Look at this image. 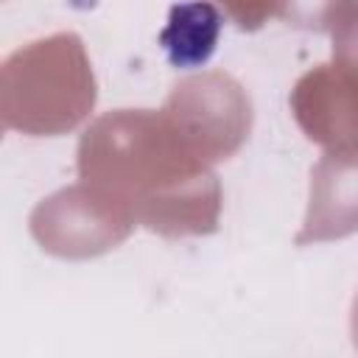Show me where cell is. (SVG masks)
I'll return each mask as SVG.
<instances>
[{
  "label": "cell",
  "mask_w": 358,
  "mask_h": 358,
  "mask_svg": "<svg viewBox=\"0 0 358 358\" xmlns=\"http://www.w3.org/2000/svg\"><path fill=\"white\" fill-rule=\"evenodd\" d=\"M78 179L117 201L131 218L162 235H213L221 218V182L162 109H115L78 140Z\"/></svg>",
  "instance_id": "obj_1"
},
{
  "label": "cell",
  "mask_w": 358,
  "mask_h": 358,
  "mask_svg": "<svg viewBox=\"0 0 358 358\" xmlns=\"http://www.w3.org/2000/svg\"><path fill=\"white\" fill-rule=\"evenodd\" d=\"M95 98V73L81 36L73 31L17 48L0 67V120L8 131L67 134L90 117Z\"/></svg>",
  "instance_id": "obj_2"
},
{
  "label": "cell",
  "mask_w": 358,
  "mask_h": 358,
  "mask_svg": "<svg viewBox=\"0 0 358 358\" xmlns=\"http://www.w3.org/2000/svg\"><path fill=\"white\" fill-rule=\"evenodd\" d=\"M162 112L207 165L238 154L252 131V101L241 81L224 70L193 73L173 84Z\"/></svg>",
  "instance_id": "obj_3"
},
{
  "label": "cell",
  "mask_w": 358,
  "mask_h": 358,
  "mask_svg": "<svg viewBox=\"0 0 358 358\" xmlns=\"http://www.w3.org/2000/svg\"><path fill=\"white\" fill-rule=\"evenodd\" d=\"M134 227L137 221L126 207L81 179L42 199L28 218V229L39 249L62 260L106 255L120 246Z\"/></svg>",
  "instance_id": "obj_4"
},
{
  "label": "cell",
  "mask_w": 358,
  "mask_h": 358,
  "mask_svg": "<svg viewBox=\"0 0 358 358\" xmlns=\"http://www.w3.org/2000/svg\"><path fill=\"white\" fill-rule=\"evenodd\" d=\"M352 232H358V131L324 145L322 159L310 171L308 210L294 243L338 241Z\"/></svg>",
  "instance_id": "obj_5"
},
{
  "label": "cell",
  "mask_w": 358,
  "mask_h": 358,
  "mask_svg": "<svg viewBox=\"0 0 358 358\" xmlns=\"http://www.w3.org/2000/svg\"><path fill=\"white\" fill-rule=\"evenodd\" d=\"M221 22H224L221 11L207 0L173 6L168 14V25L159 34V45L165 48L171 64L176 67L204 64L215 50Z\"/></svg>",
  "instance_id": "obj_6"
},
{
  "label": "cell",
  "mask_w": 358,
  "mask_h": 358,
  "mask_svg": "<svg viewBox=\"0 0 358 358\" xmlns=\"http://www.w3.org/2000/svg\"><path fill=\"white\" fill-rule=\"evenodd\" d=\"M333 59L324 64L333 87L358 112V6H352L330 31Z\"/></svg>",
  "instance_id": "obj_7"
},
{
  "label": "cell",
  "mask_w": 358,
  "mask_h": 358,
  "mask_svg": "<svg viewBox=\"0 0 358 358\" xmlns=\"http://www.w3.org/2000/svg\"><path fill=\"white\" fill-rule=\"evenodd\" d=\"M352 6H358V0H282L280 20L302 31L324 34V31H333L336 22Z\"/></svg>",
  "instance_id": "obj_8"
},
{
  "label": "cell",
  "mask_w": 358,
  "mask_h": 358,
  "mask_svg": "<svg viewBox=\"0 0 358 358\" xmlns=\"http://www.w3.org/2000/svg\"><path fill=\"white\" fill-rule=\"evenodd\" d=\"M221 11L241 28V31H257L271 17H280L282 0H215Z\"/></svg>",
  "instance_id": "obj_9"
},
{
  "label": "cell",
  "mask_w": 358,
  "mask_h": 358,
  "mask_svg": "<svg viewBox=\"0 0 358 358\" xmlns=\"http://www.w3.org/2000/svg\"><path fill=\"white\" fill-rule=\"evenodd\" d=\"M350 330H352V344H355V350H358V296H355V302H352V319H350Z\"/></svg>",
  "instance_id": "obj_10"
}]
</instances>
